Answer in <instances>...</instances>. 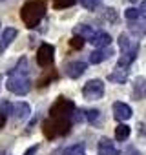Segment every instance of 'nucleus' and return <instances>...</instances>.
<instances>
[{"label":"nucleus","mask_w":146,"mask_h":155,"mask_svg":"<svg viewBox=\"0 0 146 155\" xmlns=\"http://www.w3.org/2000/svg\"><path fill=\"white\" fill-rule=\"evenodd\" d=\"M130 2H135V0H130Z\"/></svg>","instance_id":"34"},{"label":"nucleus","mask_w":146,"mask_h":155,"mask_svg":"<svg viewBox=\"0 0 146 155\" xmlns=\"http://www.w3.org/2000/svg\"><path fill=\"white\" fill-rule=\"evenodd\" d=\"M131 99L142 101L146 99V77H135L131 82Z\"/></svg>","instance_id":"8"},{"label":"nucleus","mask_w":146,"mask_h":155,"mask_svg":"<svg viewBox=\"0 0 146 155\" xmlns=\"http://www.w3.org/2000/svg\"><path fill=\"white\" fill-rule=\"evenodd\" d=\"M130 133H131V128L130 126H126V124H117V128H115V139L117 140H126L128 137H130Z\"/></svg>","instance_id":"19"},{"label":"nucleus","mask_w":146,"mask_h":155,"mask_svg":"<svg viewBox=\"0 0 146 155\" xmlns=\"http://www.w3.org/2000/svg\"><path fill=\"white\" fill-rule=\"evenodd\" d=\"M104 15L108 17V20H110V22H117V20H119V15L115 13V9H113V8H108V9L104 11Z\"/></svg>","instance_id":"28"},{"label":"nucleus","mask_w":146,"mask_h":155,"mask_svg":"<svg viewBox=\"0 0 146 155\" xmlns=\"http://www.w3.org/2000/svg\"><path fill=\"white\" fill-rule=\"evenodd\" d=\"M62 155H86V151H84V146L82 144H73V146L66 148L62 151Z\"/></svg>","instance_id":"21"},{"label":"nucleus","mask_w":146,"mask_h":155,"mask_svg":"<svg viewBox=\"0 0 146 155\" xmlns=\"http://www.w3.org/2000/svg\"><path fill=\"white\" fill-rule=\"evenodd\" d=\"M66 75L69 79H79V77L84 75V71L88 69V64L86 62H81V60H73L69 64H66Z\"/></svg>","instance_id":"9"},{"label":"nucleus","mask_w":146,"mask_h":155,"mask_svg":"<svg viewBox=\"0 0 146 155\" xmlns=\"http://www.w3.org/2000/svg\"><path fill=\"white\" fill-rule=\"evenodd\" d=\"M111 55H113V49L110 46L108 48H99V49H95V51L90 53V62L91 64H101V62L108 60Z\"/></svg>","instance_id":"12"},{"label":"nucleus","mask_w":146,"mask_h":155,"mask_svg":"<svg viewBox=\"0 0 146 155\" xmlns=\"http://www.w3.org/2000/svg\"><path fill=\"white\" fill-rule=\"evenodd\" d=\"M55 62V48L48 42L40 44V48L37 49V64L40 68H49Z\"/></svg>","instance_id":"6"},{"label":"nucleus","mask_w":146,"mask_h":155,"mask_svg":"<svg viewBox=\"0 0 146 155\" xmlns=\"http://www.w3.org/2000/svg\"><path fill=\"white\" fill-rule=\"evenodd\" d=\"M130 29H131V33H135V35H139V37H142V35H146V20H135V22H130Z\"/></svg>","instance_id":"20"},{"label":"nucleus","mask_w":146,"mask_h":155,"mask_svg":"<svg viewBox=\"0 0 146 155\" xmlns=\"http://www.w3.org/2000/svg\"><path fill=\"white\" fill-rule=\"evenodd\" d=\"M79 2H81V6H82L84 9H88V11H93L95 8H99L101 0H79Z\"/></svg>","instance_id":"25"},{"label":"nucleus","mask_w":146,"mask_h":155,"mask_svg":"<svg viewBox=\"0 0 146 155\" xmlns=\"http://www.w3.org/2000/svg\"><path fill=\"white\" fill-rule=\"evenodd\" d=\"M108 81L113 82V84H126V81H128V71L126 69H121V68H115L108 75Z\"/></svg>","instance_id":"15"},{"label":"nucleus","mask_w":146,"mask_h":155,"mask_svg":"<svg viewBox=\"0 0 146 155\" xmlns=\"http://www.w3.org/2000/svg\"><path fill=\"white\" fill-rule=\"evenodd\" d=\"M117 42H119V48H121L122 53H137V49H139V44L137 42H131L126 33H121Z\"/></svg>","instance_id":"13"},{"label":"nucleus","mask_w":146,"mask_h":155,"mask_svg":"<svg viewBox=\"0 0 146 155\" xmlns=\"http://www.w3.org/2000/svg\"><path fill=\"white\" fill-rule=\"evenodd\" d=\"M99 115H101V111L95 110V108H90V110H84L82 111V119H86L88 122H95L99 119Z\"/></svg>","instance_id":"23"},{"label":"nucleus","mask_w":146,"mask_h":155,"mask_svg":"<svg viewBox=\"0 0 146 155\" xmlns=\"http://www.w3.org/2000/svg\"><path fill=\"white\" fill-rule=\"evenodd\" d=\"M75 2L77 0H55L53 6H55V9H66V8H71Z\"/></svg>","instance_id":"26"},{"label":"nucleus","mask_w":146,"mask_h":155,"mask_svg":"<svg viewBox=\"0 0 146 155\" xmlns=\"http://www.w3.org/2000/svg\"><path fill=\"white\" fill-rule=\"evenodd\" d=\"M17 35H18V31H17L15 28H6L4 33H2V48H8V46L17 38Z\"/></svg>","instance_id":"17"},{"label":"nucleus","mask_w":146,"mask_h":155,"mask_svg":"<svg viewBox=\"0 0 146 155\" xmlns=\"http://www.w3.org/2000/svg\"><path fill=\"white\" fill-rule=\"evenodd\" d=\"M6 120H8V119H6V113H4V111H0V130L6 126Z\"/></svg>","instance_id":"30"},{"label":"nucleus","mask_w":146,"mask_h":155,"mask_svg":"<svg viewBox=\"0 0 146 155\" xmlns=\"http://www.w3.org/2000/svg\"><path fill=\"white\" fill-rule=\"evenodd\" d=\"M9 113L15 120H26L31 115V106L28 102H15L9 104Z\"/></svg>","instance_id":"7"},{"label":"nucleus","mask_w":146,"mask_h":155,"mask_svg":"<svg viewBox=\"0 0 146 155\" xmlns=\"http://www.w3.org/2000/svg\"><path fill=\"white\" fill-rule=\"evenodd\" d=\"M46 15V4L44 0H28L20 9V18L26 24V28L33 29L40 24V20Z\"/></svg>","instance_id":"1"},{"label":"nucleus","mask_w":146,"mask_h":155,"mask_svg":"<svg viewBox=\"0 0 146 155\" xmlns=\"http://www.w3.org/2000/svg\"><path fill=\"white\" fill-rule=\"evenodd\" d=\"M73 35L81 37V38L86 42V40H90V38L95 35V31H93V28H91V26H86V24H79L75 29H73Z\"/></svg>","instance_id":"16"},{"label":"nucleus","mask_w":146,"mask_h":155,"mask_svg":"<svg viewBox=\"0 0 146 155\" xmlns=\"http://www.w3.org/2000/svg\"><path fill=\"white\" fill-rule=\"evenodd\" d=\"M0 155H9V151H0Z\"/></svg>","instance_id":"33"},{"label":"nucleus","mask_w":146,"mask_h":155,"mask_svg":"<svg viewBox=\"0 0 146 155\" xmlns=\"http://www.w3.org/2000/svg\"><path fill=\"white\" fill-rule=\"evenodd\" d=\"M75 111V102L68 97H58L49 108V119H69Z\"/></svg>","instance_id":"3"},{"label":"nucleus","mask_w":146,"mask_h":155,"mask_svg":"<svg viewBox=\"0 0 146 155\" xmlns=\"http://www.w3.org/2000/svg\"><path fill=\"white\" fill-rule=\"evenodd\" d=\"M139 11H141V13L146 11V0H142V4H141V9H139Z\"/></svg>","instance_id":"32"},{"label":"nucleus","mask_w":146,"mask_h":155,"mask_svg":"<svg viewBox=\"0 0 146 155\" xmlns=\"http://www.w3.org/2000/svg\"><path fill=\"white\" fill-rule=\"evenodd\" d=\"M37 151H38V146L35 144V146H31V148H28V150L24 151V155H37Z\"/></svg>","instance_id":"29"},{"label":"nucleus","mask_w":146,"mask_h":155,"mask_svg":"<svg viewBox=\"0 0 146 155\" xmlns=\"http://www.w3.org/2000/svg\"><path fill=\"white\" fill-rule=\"evenodd\" d=\"M71 128V119H48L42 124V131L48 139L62 137L69 131Z\"/></svg>","instance_id":"2"},{"label":"nucleus","mask_w":146,"mask_h":155,"mask_svg":"<svg viewBox=\"0 0 146 155\" xmlns=\"http://www.w3.org/2000/svg\"><path fill=\"white\" fill-rule=\"evenodd\" d=\"M88 42L93 44L97 49H99V48H108V46L111 44V35L106 33V31H95V35H93Z\"/></svg>","instance_id":"11"},{"label":"nucleus","mask_w":146,"mask_h":155,"mask_svg":"<svg viewBox=\"0 0 146 155\" xmlns=\"http://www.w3.org/2000/svg\"><path fill=\"white\" fill-rule=\"evenodd\" d=\"M97 151H99V155H117V148H115L113 140L108 139V137H102V139L99 140Z\"/></svg>","instance_id":"14"},{"label":"nucleus","mask_w":146,"mask_h":155,"mask_svg":"<svg viewBox=\"0 0 146 155\" xmlns=\"http://www.w3.org/2000/svg\"><path fill=\"white\" fill-rule=\"evenodd\" d=\"M29 79L28 77H22V75H11L8 82H6V88L8 91L15 93V95H26L29 91Z\"/></svg>","instance_id":"5"},{"label":"nucleus","mask_w":146,"mask_h":155,"mask_svg":"<svg viewBox=\"0 0 146 155\" xmlns=\"http://www.w3.org/2000/svg\"><path fill=\"white\" fill-rule=\"evenodd\" d=\"M124 17H126V20L135 22V20H139V18H141V11H139L137 8H128V9L124 11Z\"/></svg>","instance_id":"24"},{"label":"nucleus","mask_w":146,"mask_h":155,"mask_svg":"<svg viewBox=\"0 0 146 155\" xmlns=\"http://www.w3.org/2000/svg\"><path fill=\"white\" fill-rule=\"evenodd\" d=\"M28 69H29V68H28V58L22 57L20 62H18V66L15 68V71H13L11 75H22V77H26V75H28Z\"/></svg>","instance_id":"22"},{"label":"nucleus","mask_w":146,"mask_h":155,"mask_svg":"<svg viewBox=\"0 0 146 155\" xmlns=\"http://www.w3.org/2000/svg\"><path fill=\"white\" fill-rule=\"evenodd\" d=\"M124 155H141V153H139L135 148H128V150L124 151Z\"/></svg>","instance_id":"31"},{"label":"nucleus","mask_w":146,"mask_h":155,"mask_svg":"<svg viewBox=\"0 0 146 155\" xmlns=\"http://www.w3.org/2000/svg\"><path fill=\"white\" fill-rule=\"evenodd\" d=\"M69 46H71V48H75V49H81V48L84 46V40H82L81 37H77V35H73L71 40H69Z\"/></svg>","instance_id":"27"},{"label":"nucleus","mask_w":146,"mask_h":155,"mask_svg":"<svg viewBox=\"0 0 146 155\" xmlns=\"http://www.w3.org/2000/svg\"><path fill=\"white\" fill-rule=\"evenodd\" d=\"M111 110H113L115 120H128V119H131V115H133V110H131L126 102H113Z\"/></svg>","instance_id":"10"},{"label":"nucleus","mask_w":146,"mask_h":155,"mask_svg":"<svg viewBox=\"0 0 146 155\" xmlns=\"http://www.w3.org/2000/svg\"><path fill=\"white\" fill-rule=\"evenodd\" d=\"M104 95V82L101 79H91L82 86V97L88 101H99Z\"/></svg>","instance_id":"4"},{"label":"nucleus","mask_w":146,"mask_h":155,"mask_svg":"<svg viewBox=\"0 0 146 155\" xmlns=\"http://www.w3.org/2000/svg\"><path fill=\"white\" fill-rule=\"evenodd\" d=\"M137 58V53H122V57H119L117 60V66L121 69H126L128 66H131V62Z\"/></svg>","instance_id":"18"}]
</instances>
